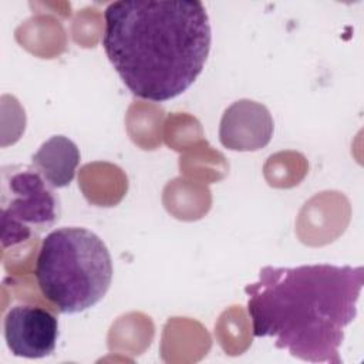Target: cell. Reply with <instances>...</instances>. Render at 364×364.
I'll return each mask as SVG.
<instances>
[{"label":"cell","mask_w":364,"mask_h":364,"mask_svg":"<svg viewBox=\"0 0 364 364\" xmlns=\"http://www.w3.org/2000/svg\"><path fill=\"white\" fill-rule=\"evenodd\" d=\"M212 30L198 0H117L104 10L102 47L125 87L164 102L200 75Z\"/></svg>","instance_id":"6da1fadb"},{"label":"cell","mask_w":364,"mask_h":364,"mask_svg":"<svg viewBox=\"0 0 364 364\" xmlns=\"http://www.w3.org/2000/svg\"><path fill=\"white\" fill-rule=\"evenodd\" d=\"M363 286V266H264L245 287L252 333L273 338L299 360L340 364V346L357 316Z\"/></svg>","instance_id":"7a4b0ae2"},{"label":"cell","mask_w":364,"mask_h":364,"mask_svg":"<svg viewBox=\"0 0 364 364\" xmlns=\"http://www.w3.org/2000/svg\"><path fill=\"white\" fill-rule=\"evenodd\" d=\"M34 273L41 294L60 313L75 314L102 300L114 269L98 235L80 226H63L41 240Z\"/></svg>","instance_id":"3957f363"},{"label":"cell","mask_w":364,"mask_h":364,"mask_svg":"<svg viewBox=\"0 0 364 364\" xmlns=\"http://www.w3.org/2000/svg\"><path fill=\"white\" fill-rule=\"evenodd\" d=\"M1 246H17L53 228L61 213L60 198L33 165L1 168Z\"/></svg>","instance_id":"277c9868"},{"label":"cell","mask_w":364,"mask_h":364,"mask_svg":"<svg viewBox=\"0 0 364 364\" xmlns=\"http://www.w3.org/2000/svg\"><path fill=\"white\" fill-rule=\"evenodd\" d=\"M3 334L10 353L23 358H44L54 353L58 320L44 307L16 304L3 320Z\"/></svg>","instance_id":"5b68a950"},{"label":"cell","mask_w":364,"mask_h":364,"mask_svg":"<svg viewBox=\"0 0 364 364\" xmlns=\"http://www.w3.org/2000/svg\"><path fill=\"white\" fill-rule=\"evenodd\" d=\"M273 128L267 107L243 98L225 109L219 125V141L232 151H257L270 142Z\"/></svg>","instance_id":"8992f818"},{"label":"cell","mask_w":364,"mask_h":364,"mask_svg":"<svg viewBox=\"0 0 364 364\" xmlns=\"http://www.w3.org/2000/svg\"><path fill=\"white\" fill-rule=\"evenodd\" d=\"M77 144L64 135H53L31 156V165L53 188H65L75 176L80 164Z\"/></svg>","instance_id":"52a82bcc"}]
</instances>
